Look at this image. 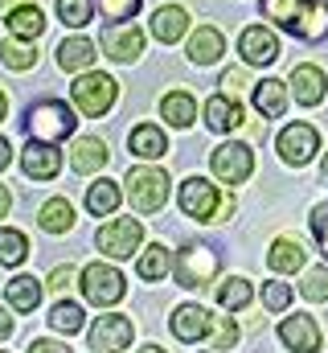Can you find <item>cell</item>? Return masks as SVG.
<instances>
[{"label": "cell", "instance_id": "1", "mask_svg": "<svg viewBox=\"0 0 328 353\" xmlns=\"http://www.w3.org/2000/svg\"><path fill=\"white\" fill-rule=\"evenodd\" d=\"M263 12L283 25L287 33L304 41H325L328 37V4L325 0H263Z\"/></svg>", "mask_w": 328, "mask_h": 353}, {"label": "cell", "instance_id": "2", "mask_svg": "<svg viewBox=\"0 0 328 353\" xmlns=\"http://www.w3.org/2000/svg\"><path fill=\"white\" fill-rule=\"evenodd\" d=\"M74 111L62 103V99H45L37 107H29L25 115V128H29V140H45V144H58L74 132Z\"/></svg>", "mask_w": 328, "mask_h": 353}, {"label": "cell", "instance_id": "3", "mask_svg": "<svg viewBox=\"0 0 328 353\" xmlns=\"http://www.w3.org/2000/svg\"><path fill=\"white\" fill-rule=\"evenodd\" d=\"M115 79L111 74H94V70H86L79 83L70 87L74 94V107H79L82 115H90V119H99V115H107L111 111V103H115Z\"/></svg>", "mask_w": 328, "mask_h": 353}, {"label": "cell", "instance_id": "4", "mask_svg": "<svg viewBox=\"0 0 328 353\" xmlns=\"http://www.w3.org/2000/svg\"><path fill=\"white\" fill-rule=\"evenodd\" d=\"M123 185H127V197L140 214H156L168 201V176L161 169H132Z\"/></svg>", "mask_w": 328, "mask_h": 353}, {"label": "cell", "instance_id": "5", "mask_svg": "<svg viewBox=\"0 0 328 353\" xmlns=\"http://www.w3.org/2000/svg\"><path fill=\"white\" fill-rule=\"evenodd\" d=\"M123 292H127V283H123V275H119L115 267L90 263L86 271H82V296H86L90 304L111 308V304H119V300H123Z\"/></svg>", "mask_w": 328, "mask_h": 353}, {"label": "cell", "instance_id": "6", "mask_svg": "<svg viewBox=\"0 0 328 353\" xmlns=\"http://www.w3.org/2000/svg\"><path fill=\"white\" fill-rule=\"evenodd\" d=\"M176 283L181 288H205L214 275H218V255L209 251V247H201V243H193V247H185L181 255H176Z\"/></svg>", "mask_w": 328, "mask_h": 353}, {"label": "cell", "instance_id": "7", "mask_svg": "<svg viewBox=\"0 0 328 353\" xmlns=\"http://www.w3.org/2000/svg\"><path fill=\"white\" fill-rule=\"evenodd\" d=\"M140 239H144V226H140L136 218H115V222H107V226L94 234L99 251L111 255V259H132V251L140 247Z\"/></svg>", "mask_w": 328, "mask_h": 353}, {"label": "cell", "instance_id": "8", "mask_svg": "<svg viewBox=\"0 0 328 353\" xmlns=\"http://www.w3.org/2000/svg\"><path fill=\"white\" fill-rule=\"evenodd\" d=\"M275 148H279V157H283L287 165H308V161L320 152V136H316L312 123H287V128L279 132Z\"/></svg>", "mask_w": 328, "mask_h": 353}, {"label": "cell", "instance_id": "9", "mask_svg": "<svg viewBox=\"0 0 328 353\" xmlns=\"http://www.w3.org/2000/svg\"><path fill=\"white\" fill-rule=\"evenodd\" d=\"M209 169H214L218 181H226V185H243L246 176L254 173V152L246 144H222V148H214Z\"/></svg>", "mask_w": 328, "mask_h": 353}, {"label": "cell", "instance_id": "10", "mask_svg": "<svg viewBox=\"0 0 328 353\" xmlns=\"http://www.w3.org/2000/svg\"><path fill=\"white\" fill-rule=\"evenodd\" d=\"M103 54L115 62H136L144 54V33L132 21H111L103 29Z\"/></svg>", "mask_w": 328, "mask_h": 353}, {"label": "cell", "instance_id": "11", "mask_svg": "<svg viewBox=\"0 0 328 353\" xmlns=\"http://www.w3.org/2000/svg\"><path fill=\"white\" fill-rule=\"evenodd\" d=\"M132 321L127 316H99L90 325V350L94 353H123L132 345Z\"/></svg>", "mask_w": 328, "mask_h": 353}, {"label": "cell", "instance_id": "12", "mask_svg": "<svg viewBox=\"0 0 328 353\" xmlns=\"http://www.w3.org/2000/svg\"><path fill=\"white\" fill-rule=\"evenodd\" d=\"M181 210H185L189 218H197V222L218 218V189H214L205 176H189V181L181 185Z\"/></svg>", "mask_w": 328, "mask_h": 353}, {"label": "cell", "instance_id": "13", "mask_svg": "<svg viewBox=\"0 0 328 353\" xmlns=\"http://www.w3.org/2000/svg\"><path fill=\"white\" fill-rule=\"evenodd\" d=\"M21 169H25V176H33V181H54L58 169H62V152H58V144L29 140V148L21 152Z\"/></svg>", "mask_w": 328, "mask_h": 353}, {"label": "cell", "instance_id": "14", "mask_svg": "<svg viewBox=\"0 0 328 353\" xmlns=\"http://www.w3.org/2000/svg\"><path fill=\"white\" fill-rule=\"evenodd\" d=\"M238 54H243L250 66H267V62L279 58V37L271 29H263V25H250L243 37H238Z\"/></svg>", "mask_w": 328, "mask_h": 353}, {"label": "cell", "instance_id": "15", "mask_svg": "<svg viewBox=\"0 0 328 353\" xmlns=\"http://www.w3.org/2000/svg\"><path fill=\"white\" fill-rule=\"evenodd\" d=\"M279 341L291 353H316L320 350V329H316L312 316H287L279 325Z\"/></svg>", "mask_w": 328, "mask_h": 353}, {"label": "cell", "instance_id": "16", "mask_svg": "<svg viewBox=\"0 0 328 353\" xmlns=\"http://www.w3.org/2000/svg\"><path fill=\"white\" fill-rule=\"evenodd\" d=\"M168 325H172V337H176V341H201V337L209 333L214 316H209L201 304H181Z\"/></svg>", "mask_w": 328, "mask_h": 353}, {"label": "cell", "instance_id": "17", "mask_svg": "<svg viewBox=\"0 0 328 353\" xmlns=\"http://www.w3.org/2000/svg\"><path fill=\"white\" fill-rule=\"evenodd\" d=\"M185 33H189V12H185L181 4L156 8V17H152V37H161L164 46H172V41H181Z\"/></svg>", "mask_w": 328, "mask_h": 353}, {"label": "cell", "instance_id": "18", "mask_svg": "<svg viewBox=\"0 0 328 353\" xmlns=\"http://www.w3.org/2000/svg\"><path fill=\"white\" fill-rule=\"evenodd\" d=\"M291 90H296V99H300L304 107H316L328 90L325 70H320V66H296V70H291Z\"/></svg>", "mask_w": 328, "mask_h": 353}, {"label": "cell", "instance_id": "19", "mask_svg": "<svg viewBox=\"0 0 328 353\" xmlns=\"http://www.w3.org/2000/svg\"><path fill=\"white\" fill-rule=\"evenodd\" d=\"M205 123H209L214 132H234V128L243 123V103L230 99V94H214V99L205 103Z\"/></svg>", "mask_w": 328, "mask_h": 353}, {"label": "cell", "instance_id": "20", "mask_svg": "<svg viewBox=\"0 0 328 353\" xmlns=\"http://www.w3.org/2000/svg\"><path fill=\"white\" fill-rule=\"evenodd\" d=\"M222 50H226V41H222V33H218L214 25H201V29L189 37V62H197V66L218 62V58H222Z\"/></svg>", "mask_w": 328, "mask_h": 353}, {"label": "cell", "instance_id": "21", "mask_svg": "<svg viewBox=\"0 0 328 353\" xmlns=\"http://www.w3.org/2000/svg\"><path fill=\"white\" fill-rule=\"evenodd\" d=\"M127 148H132V157H140V161H156L168 152V140H164V132L156 123H140L132 136H127Z\"/></svg>", "mask_w": 328, "mask_h": 353}, {"label": "cell", "instance_id": "22", "mask_svg": "<svg viewBox=\"0 0 328 353\" xmlns=\"http://www.w3.org/2000/svg\"><path fill=\"white\" fill-rule=\"evenodd\" d=\"M103 165H107V144L103 140H94V136L74 140V148H70V169L74 173H99Z\"/></svg>", "mask_w": 328, "mask_h": 353}, {"label": "cell", "instance_id": "23", "mask_svg": "<svg viewBox=\"0 0 328 353\" xmlns=\"http://www.w3.org/2000/svg\"><path fill=\"white\" fill-rule=\"evenodd\" d=\"M4 296H8V304H12L17 312H33V308L41 304V279H33V275H17V279H8Z\"/></svg>", "mask_w": 328, "mask_h": 353}, {"label": "cell", "instance_id": "24", "mask_svg": "<svg viewBox=\"0 0 328 353\" xmlns=\"http://www.w3.org/2000/svg\"><path fill=\"white\" fill-rule=\"evenodd\" d=\"M254 107H258L267 119H279L283 107H287V87H283L279 79H263V83H254Z\"/></svg>", "mask_w": 328, "mask_h": 353}, {"label": "cell", "instance_id": "25", "mask_svg": "<svg viewBox=\"0 0 328 353\" xmlns=\"http://www.w3.org/2000/svg\"><path fill=\"white\" fill-rule=\"evenodd\" d=\"M86 210H90L94 218L115 214V210H119V185H115V181H107V176H99V181L86 189Z\"/></svg>", "mask_w": 328, "mask_h": 353}, {"label": "cell", "instance_id": "26", "mask_svg": "<svg viewBox=\"0 0 328 353\" xmlns=\"http://www.w3.org/2000/svg\"><path fill=\"white\" fill-rule=\"evenodd\" d=\"M37 222H41V230H50V234H66V230L74 226V205H70L66 197H50V201L41 205Z\"/></svg>", "mask_w": 328, "mask_h": 353}, {"label": "cell", "instance_id": "27", "mask_svg": "<svg viewBox=\"0 0 328 353\" xmlns=\"http://www.w3.org/2000/svg\"><path fill=\"white\" fill-rule=\"evenodd\" d=\"M161 115L172 123V128H189V123L197 119V103H193V94L172 90V94H164L161 99Z\"/></svg>", "mask_w": 328, "mask_h": 353}, {"label": "cell", "instance_id": "28", "mask_svg": "<svg viewBox=\"0 0 328 353\" xmlns=\"http://www.w3.org/2000/svg\"><path fill=\"white\" fill-rule=\"evenodd\" d=\"M8 33H12V37H25V41H37V37L45 33V17H41L33 4L12 8V12H8Z\"/></svg>", "mask_w": 328, "mask_h": 353}, {"label": "cell", "instance_id": "29", "mask_svg": "<svg viewBox=\"0 0 328 353\" xmlns=\"http://www.w3.org/2000/svg\"><path fill=\"white\" fill-rule=\"evenodd\" d=\"M94 62V41H86V37H66L62 46H58V66L62 70H86Z\"/></svg>", "mask_w": 328, "mask_h": 353}, {"label": "cell", "instance_id": "30", "mask_svg": "<svg viewBox=\"0 0 328 353\" xmlns=\"http://www.w3.org/2000/svg\"><path fill=\"white\" fill-rule=\"evenodd\" d=\"M267 263L271 271H300L304 267V247L300 243H291V239H279V243H271V251H267Z\"/></svg>", "mask_w": 328, "mask_h": 353}, {"label": "cell", "instance_id": "31", "mask_svg": "<svg viewBox=\"0 0 328 353\" xmlns=\"http://www.w3.org/2000/svg\"><path fill=\"white\" fill-rule=\"evenodd\" d=\"M168 267H172V255H168V247L152 243V247L140 255L136 271H140V279H164V275H168Z\"/></svg>", "mask_w": 328, "mask_h": 353}, {"label": "cell", "instance_id": "32", "mask_svg": "<svg viewBox=\"0 0 328 353\" xmlns=\"http://www.w3.org/2000/svg\"><path fill=\"white\" fill-rule=\"evenodd\" d=\"M0 62H4L8 70H29V66L37 62V54H33V46H29L25 37H12V41L0 46Z\"/></svg>", "mask_w": 328, "mask_h": 353}, {"label": "cell", "instance_id": "33", "mask_svg": "<svg viewBox=\"0 0 328 353\" xmlns=\"http://www.w3.org/2000/svg\"><path fill=\"white\" fill-rule=\"evenodd\" d=\"M25 255H29L25 234H21V230H0V267L25 263Z\"/></svg>", "mask_w": 328, "mask_h": 353}, {"label": "cell", "instance_id": "34", "mask_svg": "<svg viewBox=\"0 0 328 353\" xmlns=\"http://www.w3.org/2000/svg\"><path fill=\"white\" fill-rule=\"evenodd\" d=\"M250 296H254V288L246 283V279H226L222 288H218V300H222V308H230V312H238V308H246L250 304Z\"/></svg>", "mask_w": 328, "mask_h": 353}, {"label": "cell", "instance_id": "35", "mask_svg": "<svg viewBox=\"0 0 328 353\" xmlns=\"http://www.w3.org/2000/svg\"><path fill=\"white\" fill-rule=\"evenodd\" d=\"M50 325H54V333H79L82 329V308L79 304H70V300H62V304H54V312H50Z\"/></svg>", "mask_w": 328, "mask_h": 353}, {"label": "cell", "instance_id": "36", "mask_svg": "<svg viewBox=\"0 0 328 353\" xmlns=\"http://www.w3.org/2000/svg\"><path fill=\"white\" fill-rule=\"evenodd\" d=\"M58 17H62V25L82 29V25H90V17H94V0H58Z\"/></svg>", "mask_w": 328, "mask_h": 353}, {"label": "cell", "instance_id": "37", "mask_svg": "<svg viewBox=\"0 0 328 353\" xmlns=\"http://www.w3.org/2000/svg\"><path fill=\"white\" fill-rule=\"evenodd\" d=\"M300 292H304L308 300H328V267H312V271H304Z\"/></svg>", "mask_w": 328, "mask_h": 353}, {"label": "cell", "instance_id": "38", "mask_svg": "<svg viewBox=\"0 0 328 353\" xmlns=\"http://www.w3.org/2000/svg\"><path fill=\"white\" fill-rule=\"evenodd\" d=\"M99 12L107 21H132L140 12V0H99Z\"/></svg>", "mask_w": 328, "mask_h": 353}, {"label": "cell", "instance_id": "39", "mask_svg": "<svg viewBox=\"0 0 328 353\" xmlns=\"http://www.w3.org/2000/svg\"><path fill=\"white\" fill-rule=\"evenodd\" d=\"M263 304H267L271 312H283V308L291 304V288H287V283H267V288H263Z\"/></svg>", "mask_w": 328, "mask_h": 353}, {"label": "cell", "instance_id": "40", "mask_svg": "<svg viewBox=\"0 0 328 353\" xmlns=\"http://www.w3.org/2000/svg\"><path fill=\"white\" fill-rule=\"evenodd\" d=\"M238 341V325L230 316H218V329H214V350H234Z\"/></svg>", "mask_w": 328, "mask_h": 353}, {"label": "cell", "instance_id": "41", "mask_svg": "<svg viewBox=\"0 0 328 353\" xmlns=\"http://www.w3.org/2000/svg\"><path fill=\"white\" fill-rule=\"evenodd\" d=\"M312 234H316L320 251L328 255V201H320V205L312 210Z\"/></svg>", "mask_w": 328, "mask_h": 353}, {"label": "cell", "instance_id": "42", "mask_svg": "<svg viewBox=\"0 0 328 353\" xmlns=\"http://www.w3.org/2000/svg\"><path fill=\"white\" fill-rule=\"evenodd\" d=\"M74 275H79V271H74L70 263H66V267H54V275H50V283H45V288L66 292V288H74Z\"/></svg>", "mask_w": 328, "mask_h": 353}, {"label": "cell", "instance_id": "43", "mask_svg": "<svg viewBox=\"0 0 328 353\" xmlns=\"http://www.w3.org/2000/svg\"><path fill=\"white\" fill-rule=\"evenodd\" d=\"M243 87H246V74H243V70H226V74H222V94H230V99H234Z\"/></svg>", "mask_w": 328, "mask_h": 353}, {"label": "cell", "instance_id": "44", "mask_svg": "<svg viewBox=\"0 0 328 353\" xmlns=\"http://www.w3.org/2000/svg\"><path fill=\"white\" fill-rule=\"evenodd\" d=\"M29 353H70V350L58 345V341H50V337H37V341H29Z\"/></svg>", "mask_w": 328, "mask_h": 353}, {"label": "cell", "instance_id": "45", "mask_svg": "<svg viewBox=\"0 0 328 353\" xmlns=\"http://www.w3.org/2000/svg\"><path fill=\"white\" fill-rule=\"evenodd\" d=\"M4 337H12V316L0 308V341H4Z\"/></svg>", "mask_w": 328, "mask_h": 353}, {"label": "cell", "instance_id": "46", "mask_svg": "<svg viewBox=\"0 0 328 353\" xmlns=\"http://www.w3.org/2000/svg\"><path fill=\"white\" fill-rule=\"evenodd\" d=\"M8 161H12V148H8V140H0V169H8Z\"/></svg>", "mask_w": 328, "mask_h": 353}, {"label": "cell", "instance_id": "47", "mask_svg": "<svg viewBox=\"0 0 328 353\" xmlns=\"http://www.w3.org/2000/svg\"><path fill=\"white\" fill-rule=\"evenodd\" d=\"M8 205H12V197H8V189H4V185H0V218H4V214H8Z\"/></svg>", "mask_w": 328, "mask_h": 353}, {"label": "cell", "instance_id": "48", "mask_svg": "<svg viewBox=\"0 0 328 353\" xmlns=\"http://www.w3.org/2000/svg\"><path fill=\"white\" fill-rule=\"evenodd\" d=\"M17 4H29V0H0V12H12Z\"/></svg>", "mask_w": 328, "mask_h": 353}, {"label": "cell", "instance_id": "49", "mask_svg": "<svg viewBox=\"0 0 328 353\" xmlns=\"http://www.w3.org/2000/svg\"><path fill=\"white\" fill-rule=\"evenodd\" d=\"M8 115V99H4V90H0V119Z\"/></svg>", "mask_w": 328, "mask_h": 353}, {"label": "cell", "instance_id": "50", "mask_svg": "<svg viewBox=\"0 0 328 353\" xmlns=\"http://www.w3.org/2000/svg\"><path fill=\"white\" fill-rule=\"evenodd\" d=\"M140 353H164V350H161V345H144Z\"/></svg>", "mask_w": 328, "mask_h": 353}, {"label": "cell", "instance_id": "51", "mask_svg": "<svg viewBox=\"0 0 328 353\" xmlns=\"http://www.w3.org/2000/svg\"><path fill=\"white\" fill-rule=\"evenodd\" d=\"M325 185H328V157H325Z\"/></svg>", "mask_w": 328, "mask_h": 353}, {"label": "cell", "instance_id": "52", "mask_svg": "<svg viewBox=\"0 0 328 353\" xmlns=\"http://www.w3.org/2000/svg\"><path fill=\"white\" fill-rule=\"evenodd\" d=\"M0 353H4V350H0Z\"/></svg>", "mask_w": 328, "mask_h": 353}]
</instances>
